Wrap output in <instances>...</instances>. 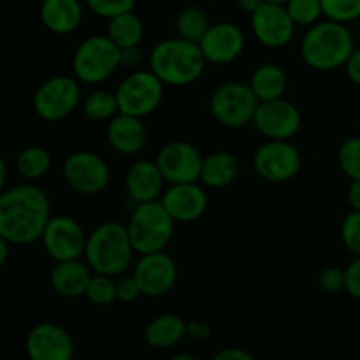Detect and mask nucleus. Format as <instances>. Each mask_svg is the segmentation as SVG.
<instances>
[{"instance_id":"393cba45","label":"nucleus","mask_w":360,"mask_h":360,"mask_svg":"<svg viewBox=\"0 0 360 360\" xmlns=\"http://www.w3.org/2000/svg\"><path fill=\"white\" fill-rule=\"evenodd\" d=\"M186 338V322L174 313H164L148 323L144 340L151 348L165 350L176 347Z\"/></svg>"},{"instance_id":"412c9836","label":"nucleus","mask_w":360,"mask_h":360,"mask_svg":"<svg viewBox=\"0 0 360 360\" xmlns=\"http://www.w3.org/2000/svg\"><path fill=\"white\" fill-rule=\"evenodd\" d=\"M165 178L155 160L141 158L134 162L125 176V188L130 199L137 204L160 200L165 190Z\"/></svg>"},{"instance_id":"c756f323","label":"nucleus","mask_w":360,"mask_h":360,"mask_svg":"<svg viewBox=\"0 0 360 360\" xmlns=\"http://www.w3.org/2000/svg\"><path fill=\"white\" fill-rule=\"evenodd\" d=\"M210 27V16L199 6H185L176 16V30H178L179 37L186 39V41L200 42Z\"/></svg>"},{"instance_id":"7c9ffc66","label":"nucleus","mask_w":360,"mask_h":360,"mask_svg":"<svg viewBox=\"0 0 360 360\" xmlns=\"http://www.w3.org/2000/svg\"><path fill=\"white\" fill-rule=\"evenodd\" d=\"M285 7L297 27L309 28L322 21V0H288Z\"/></svg>"},{"instance_id":"09e8293b","label":"nucleus","mask_w":360,"mask_h":360,"mask_svg":"<svg viewBox=\"0 0 360 360\" xmlns=\"http://www.w3.org/2000/svg\"><path fill=\"white\" fill-rule=\"evenodd\" d=\"M266 2H269V4H280V6H285V4H287L288 0H266Z\"/></svg>"},{"instance_id":"473e14b6","label":"nucleus","mask_w":360,"mask_h":360,"mask_svg":"<svg viewBox=\"0 0 360 360\" xmlns=\"http://www.w3.org/2000/svg\"><path fill=\"white\" fill-rule=\"evenodd\" d=\"M338 164L347 178L360 179V137L354 136L343 141L338 151Z\"/></svg>"},{"instance_id":"2f4dec72","label":"nucleus","mask_w":360,"mask_h":360,"mask_svg":"<svg viewBox=\"0 0 360 360\" xmlns=\"http://www.w3.org/2000/svg\"><path fill=\"white\" fill-rule=\"evenodd\" d=\"M84 297H86L94 306H109L112 304V302L118 301L115 276L94 273Z\"/></svg>"},{"instance_id":"ea45409f","label":"nucleus","mask_w":360,"mask_h":360,"mask_svg":"<svg viewBox=\"0 0 360 360\" xmlns=\"http://www.w3.org/2000/svg\"><path fill=\"white\" fill-rule=\"evenodd\" d=\"M211 336V327L204 320L186 322V338L192 341H206Z\"/></svg>"},{"instance_id":"6ab92c4d","label":"nucleus","mask_w":360,"mask_h":360,"mask_svg":"<svg viewBox=\"0 0 360 360\" xmlns=\"http://www.w3.org/2000/svg\"><path fill=\"white\" fill-rule=\"evenodd\" d=\"M160 202L176 224H192L206 214L210 197L199 183H174L164 190Z\"/></svg>"},{"instance_id":"4c0bfd02","label":"nucleus","mask_w":360,"mask_h":360,"mask_svg":"<svg viewBox=\"0 0 360 360\" xmlns=\"http://www.w3.org/2000/svg\"><path fill=\"white\" fill-rule=\"evenodd\" d=\"M116 295H118L120 302L130 304V302H136L143 295V292H141L139 283L132 274H129V276L122 274L120 280H116Z\"/></svg>"},{"instance_id":"72a5a7b5","label":"nucleus","mask_w":360,"mask_h":360,"mask_svg":"<svg viewBox=\"0 0 360 360\" xmlns=\"http://www.w3.org/2000/svg\"><path fill=\"white\" fill-rule=\"evenodd\" d=\"M323 18L350 25L360 20V0H322Z\"/></svg>"},{"instance_id":"8fccbe9b","label":"nucleus","mask_w":360,"mask_h":360,"mask_svg":"<svg viewBox=\"0 0 360 360\" xmlns=\"http://www.w3.org/2000/svg\"><path fill=\"white\" fill-rule=\"evenodd\" d=\"M72 360H74V359H72Z\"/></svg>"},{"instance_id":"49530a36","label":"nucleus","mask_w":360,"mask_h":360,"mask_svg":"<svg viewBox=\"0 0 360 360\" xmlns=\"http://www.w3.org/2000/svg\"><path fill=\"white\" fill-rule=\"evenodd\" d=\"M11 246H14V245H11L7 239L0 238V266H6L7 264V257H9Z\"/></svg>"},{"instance_id":"7ed1b4c3","label":"nucleus","mask_w":360,"mask_h":360,"mask_svg":"<svg viewBox=\"0 0 360 360\" xmlns=\"http://www.w3.org/2000/svg\"><path fill=\"white\" fill-rule=\"evenodd\" d=\"M299 51L309 69L330 72L345 67L355 51V37L348 25L326 18L306 30Z\"/></svg>"},{"instance_id":"a878e982","label":"nucleus","mask_w":360,"mask_h":360,"mask_svg":"<svg viewBox=\"0 0 360 360\" xmlns=\"http://www.w3.org/2000/svg\"><path fill=\"white\" fill-rule=\"evenodd\" d=\"M250 86L260 102L283 98L288 86L287 72L278 63H262L253 70Z\"/></svg>"},{"instance_id":"a19ab883","label":"nucleus","mask_w":360,"mask_h":360,"mask_svg":"<svg viewBox=\"0 0 360 360\" xmlns=\"http://www.w3.org/2000/svg\"><path fill=\"white\" fill-rule=\"evenodd\" d=\"M345 72H347L348 79L354 84L360 86V48H355V51L352 53L350 58L345 63Z\"/></svg>"},{"instance_id":"e433bc0d","label":"nucleus","mask_w":360,"mask_h":360,"mask_svg":"<svg viewBox=\"0 0 360 360\" xmlns=\"http://www.w3.org/2000/svg\"><path fill=\"white\" fill-rule=\"evenodd\" d=\"M319 285L323 292L327 294H340L347 288V276H345V269L340 267H326L322 273L319 274Z\"/></svg>"},{"instance_id":"ddd939ff","label":"nucleus","mask_w":360,"mask_h":360,"mask_svg":"<svg viewBox=\"0 0 360 360\" xmlns=\"http://www.w3.org/2000/svg\"><path fill=\"white\" fill-rule=\"evenodd\" d=\"M132 276L146 297H162L174 288L178 280L176 260L167 252L139 255L132 266Z\"/></svg>"},{"instance_id":"a211bd4d","label":"nucleus","mask_w":360,"mask_h":360,"mask_svg":"<svg viewBox=\"0 0 360 360\" xmlns=\"http://www.w3.org/2000/svg\"><path fill=\"white\" fill-rule=\"evenodd\" d=\"M199 46L207 63L227 65L238 60L245 51L246 37L239 25L232 21H218L211 23L210 30L200 39Z\"/></svg>"},{"instance_id":"39448f33","label":"nucleus","mask_w":360,"mask_h":360,"mask_svg":"<svg viewBox=\"0 0 360 360\" xmlns=\"http://www.w3.org/2000/svg\"><path fill=\"white\" fill-rule=\"evenodd\" d=\"M174 224L160 200L137 204L127 221L130 241L137 255L164 252L174 234Z\"/></svg>"},{"instance_id":"5701e85b","label":"nucleus","mask_w":360,"mask_h":360,"mask_svg":"<svg viewBox=\"0 0 360 360\" xmlns=\"http://www.w3.org/2000/svg\"><path fill=\"white\" fill-rule=\"evenodd\" d=\"M39 16L51 34L67 35L81 27L84 7L81 0H42Z\"/></svg>"},{"instance_id":"b1692460","label":"nucleus","mask_w":360,"mask_h":360,"mask_svg":"<svg viewBox=\"0 0 360 360\" xmlns=\"http://www.w3.org/2000/svg\"><path fill=\"white\" fill-rule=\"evenodd\" d=\"M239 176V160L234 153L218 150L204 157L199 181L207 188H225Z\"/></svg>"},{"instance_id":"9b49d317","label":"nucleus","mask_w":360,"mask_h":360,"mask_svg":"<svg viewBox=\"0 0 360 360\" xmlns=\"http://www.w3.org/2000/svg\"><path fill=\"white\" fill-rule=\"evenodd\" d=\"M302 157L292 141L267 139L253 153V167L269 183L290 181L301 171Z\"/></svg>"},{"instance_id":"6e6552de","label":"nucleus","mask_w":360,"mask_h":360,"mask_svg":"<svg viewBox=\"0 0 360 360\" xmlns=\"http://www.w3.org/2000/svg\"><path fill=\"white\" fill-rule=\"evenodd\" d=\"M165 84L151 69H136L120 81L115 90L120 112L146 118L158 109Z\"/></svg>"},{"instance_id":"dca6fc26","label":"nucleus","mask_w":360,"mask_h":360,"mask_svg":"<svg viewBox=\"0 0 360 360\" xmlns=\"http://www.w3.org/2000/svg\"><path fill=\"white\" fill-rule=\"evenodd\" d=\"M250 16H252L250 23H252L253 35L266 48H285L294 39L297 25L294 23L285 6L266 2Z\"/></svg>"},{"instance_id":"c03bdc74","label":"nucleus","mask_w":360,"mask_h":360,"mask_svg":"<svg viewBox=\"0 0 360 360\" xmlns=\"http://www.w3.org/2000/svg\"><path fill=\"white\" fill-rule=\"evenodd\" d=\"M348 204L354 211H360V179H352L348 186Z\"/></svg>"},{"instance_id":"37998d69","label":"nucleus","mask_w":360,"mask_h":360,"mask_svg":"<svg viewBox=\"0 0 360 360\" xmlns=\"http://www.w3.org/2000/svg\"><path fill=\"white\" fill-rule=\"evenodd\" d=\"M141 62H143V51H141V46L122 49V67H129V69L136 70Z\"/></svg>"},{"instance_id":"f8f14e48","label":"nucleus","mask_w":360,"mask_h":360,"mask_svg":"<svg viewBox=\"0 0 360 360\" xmlns=\"http://www.w3.org/2000/svg\"><path fill=\"white\" fill-rule=\"evenodd\" d=\"M88 234L83 225L69 214H56L48 221L41 241L46 253L55 262L76 260L84 257Z\"/></svg>"},{"instance_id":"bb28decb","label":"nucleus","mask_w":360,"mask_h":360,"mask_svg":"<svg viewBox=\"0 0 360 360\" xmlns=\"http://www.w3.org/2000/svg\"><path fill=\"white\" fill-rule=\"evenodd\" d=\"M108 35L122 49L141 46L144 39V23L134 11L118 14L108 20Z\"/></svg>"},{"instance_id":"f704fd0d","label":"nucleus","mask_w":360,"mask_h":360,"mask_svg":"<svg viewBox=\"0 0 360 360\" xmlns=\"http://www.w3.org/2000/svg\"><path fill=\"white\" fill-rule=\"evenodd\" d=\"M84 4L95 16L111 20L118 14L130 13L136 9L137 0H84Z\"/></svg>"},{"instance_id":"c85d7f7f","label":"nucleus","mask_w":360,"mask_h":360,"mask_svg":"<svg viewBox=\"0 0 360 360\" xmlns=\"http://www.w3.org/2000/svg\"><path fill=\"white\" fill-rule=\"evenodd\" d=\"M81 109H83V115L90 122L97 123H108L109 120H112L120 112L115 91L102 90V88L90 91L81 102Z\"/></svg>"},{"instance_id":"f03ea898","label":"nucleus","mask_w":360,"mask_h":360,"mask_svg":"<svg viewBox=\"0 0 360 360\" xmlns=\"http://www.w3.org/2000/svg\"><path fill=\"white\" fill-rule=\"evenodd\" d=\"M150 69L160 77L165 86H190L202 77L207 60L199 42L183 37L164 39L151 48L148 56Z\"/></svg>"},{"instance_id":"4468645a","label":"nucleus","mask_w":360,"mask_h":360,"mask_svg":"<svg viewBox=\"0 0 360 360\" xmlns=\"http://www.w3.org/2000/svg\"><path fill=\"white\" fill-rule=\"evenodd\" d=\"M155 162L160 167L165 181L174 183H195L200 178L204 157L197 146L186 141H171L158 150Z\"/></svg>"},{"instance_id":"c9c22d12","label":"nucleus","mask_w":360,"mask_h":360,"mask_svg":"<svg viewBox=\"0 0 360 360\" xmlns=\"http://www.w3.org/2000/svg\"><path fill=\"white\" fill-rule=\"evenodd\" d=\"M341 241L355 257L360 255V211L352 210L341 221Z\"/></svg>"},{"instance_id":"f257e3e1","label":"nucleus","mask_w":360,"mask_h":360,"mask_svg":"<svg viewBox=\"0 0 360 360\" xmlns=\"http://www.w3.org/2000/svg\"><path fill=\"white\" fill-rule=\"evenodd\" d=\"M51 220V202L41 186L27 181L0 193V238L14 246L41 241Z\"/></svg>"},{"instance_id":"58836bf2","label":"nucleus","mask_w":360,"mask_h":360,"mask_svg":"<svg viewBox=\"0 0 360 360\" xmlns=\"http://www.w3.org/2000/svg\"><path fill=\"white\" fill-rule=\"evenodd\" d=\"M345 276H347V292L350 297L360 301V255L355 257L347 267H345Z\"/></svg>"},{"instance_id":"9d476101","label":"nucleus","mask_w":360,"mask_h":360,"mask_svg":"<svg viewBox=\"0 0 360 360\" xmlns=\"http://www.w3.org/2000/svg\"><path fill=\"white\" fill-rule=\"evenodd\" d=\"M62 178L70 190L81 195H97L111 181L109 164L98 153L79 150L70 153L62 164Z\"/></svg>"},{"instance_id":"f3484780","label":"nucleus","mask_w":360,"mask_h":360,"mask_svg":"<svg viewBox=\"0 0 360 360\" xmlns=\"http://www.w3.org/2000/svg\"><path fill=\"white\" fill-rule=\"evenodd\" d=\"M30 360H72L74 341L69 330L53 322H42L32 327L25 341Z\"/></svg>"},{"instance_id":"de8ad7c7","label":"nucleus","mask_w":360,"mask_h":360,"mask_svg":"<svg viewBox=\"0 0 360 360\" xmlns=\"http://www.w3.org/2000/svg\"><path fill=\"white\" fill-rule=\"evenodd\" d=\"M169 360H199V359L192 354H179V355H174V357Z\"/></svg>"},{"instance_id":"20e7f679","label":"nucleus","mask_w":360,"mask_h":360,"mask_svg":"<svg viewBox=\"0 0 360 360\" xmlns=\"http://www.w3.org/2000/svg\"><path fill=\"white\" fill-rule=\"evenodd\" d=\"M134 255L129 229L122 221H102L88 234L84 260L94 273L122 276L132 267Z\"/></svg>"},{"instance_id":"a18cd8bd","label":"nucleus","mask_w":360,"mask_h":360,"mask_svg":"<svg viewBox=\"0 0 360 360\" xmlns=\"http://www.w3.org/2000/svg\"><path fill=\"white\" fill-rule=\"evenodd\" d=\"M236 4H238V7L243 13L253 14L262 4H266V0H236Z\"/></svg>"},{"instance_id":"423d86ee","label":"nucleus","mask_w":360,"mask_h":360,"mask_svg":"<svg viewBox=\"0 0 360 360\" xmlns=\"http://www.w3.org/2000/svg\"><path fill=\"white\" fill-rule=\"evenodd\" d=\"M122 67V48L105 35H90L72 55V72L79 83L102 84Z\"/></svg>"},{"instance_id":"1a4fd4ad","label":"nucleus","mask_w":360,"mask_h":360,"mask_svg":"<svg viewBox=\"0 0 360 360\" xmlns=\"http://www.w3.org/2000/svg\"><path fill=\"white\" fill-rule=\"evenodd\" d=\"M81 83L76 76L58 74L35 90L32 105L35 115L49 123L69 118L81 104Z\"/></svg>"},{"instance_id":"2eb2a0df","label":"nucleus","mask_w":360,"mask_h":360,"mask_svg":"<svg viewBox=\"0 0 360 360\" xmlns=\"http://www.w3.org/2000/svg\"><path fill=\"white\" fill-rule=\"evenodd\" d=\"M302 116L297 105L287 98L260 102L257 115L253 118V127L266 139L292 141L301 130Z\"/></svg>"},{"instance_id":"aec40b11","label":"nucleus","mask_w":360,"mask_h":360,"mask_svg":"<svg viewBox=\"0 0 360 360\" xmlns=\"http://www.w3.org/2000/svg\"><path fill=\"white\" fill-rule=\"evenodd\" d=\"M108 144L123 157H136L146 148L148 130L143 118L118 112L105 127Z\"/></svg>"},{"instance_id":"4be33fe9","label":"nucleus","mask_w":360,"mask_h":360,"mask_svg":"<svg viewBox=\"0 0 360 360\" xmlns=\"http://www.w3.org/2000/svg\"><path fill=\"white\" fill-rule=\"evenodd\" d=\"M94 269L86 264V260H63L56 262L49 273V285L53 292L60 297L77 299L84 297L90 285Z\"/></svg>"},{"instance_id":"79ce46f5","label":"nucleus","mask_w":360,"mask_h":360,"mask_svg":"<svg viewBox=\"0 0 360 360\" xmlns=\"http://www.w3.org/2000/svg\"><path fill=\"white\" fill-rule=\"evenodd\" d=\"M211 360H255V359H253V355L250 354V352L243 350V348L229 347V348H224V350L217 352L214 357Z\"/></svg>"},{"instance_id":"cd10ccee","label":"nucleus","mask_w":360,"mask_h":360,"mask_svg":"<svg viewBox=\"0 0 360 360\" xmlns=\"http://www.w3.org/2000/svg\"><path fill=\"white\" fill-rule=\"evenodd\" d=\"M16 171L27 181H37V179L44 178L49 172L53 165V157L44 146H27L18 153L16 162Z\"/></svg>"},{"instance_id":"0eeeda50","label":"nucleus","mask_w":360,"mask_h":360,"mask_svg":"<svg viewBox=\"0 0 360 360\" xmlns=\"http://www.w3.org/2000/svg\"><path fill=\"white\" fill-rule=\"evenodd\" d=\"M260 101L250 83L225 81L213 90L210 97V112L220 125L227 129H243L253 123Z\"/></svg>"}]
</instances>
